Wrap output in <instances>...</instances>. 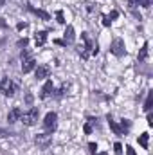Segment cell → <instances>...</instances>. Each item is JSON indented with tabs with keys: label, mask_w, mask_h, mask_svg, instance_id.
<instances>
[{
	"label": "cell",
	"mask_w": 153,
	"mask_h": 155,
	"mask_svg": "<svg viewBox=\"0 0 153 155\" xmlns=\"http://www.w3.org/2000/svg\"><path fill=\"white\" fill-rule=\"evenodd\" d=\"M38 108H31L29 112H25V114H22V117H20V121L25 124V126H33V124H36L38 123Z\"/></svg>",
	"instance_id": "1"
},
{
	"label": "cell",
	"mask_w": 153,
	"mask_h": 155,
	"mask_svg": "<svg viewBox=\"0 0 153 155\" xmlns=\"http://www.w3.org/2000/svg\"><path fill=\"white\" fill-rule=\"evenodd\" d=\"M0 92H2L4 96L11 97V96H15V92H16V85H15L9 78H4V79L0 81Z\"/></svg>",
	"instance_id": "2"
},
{
	"label": "cell",
	"mask_w": 153,
	"mask_h": 155,
	"mask_svg": "<svg viewBox=\"0 0 153 155\" xmlns=\"http://www.w3.org/2000/svg\"><path fill=\"white\" fill-rule=\"evenodd\" d=\"M56 119H58L56 112H49V114L45 116V119H43V126H45L47 134H52V132H54V128H56Z\"/></svg>",
	"instance_id": "3"
},
{
	"label": "cell",
	"mask_w": 153,
	"mask_h": 155,
	"mask_svg": "<svg viewBox=\"0 0 153 155\" xmlns=\"http://www.w3.org/2000/svg\"><path fill=\"white\" fill-rule=\"evenodd\" d=\"M110 51H112V54L115 56H122L124 52H126V49H124V41L121 38H115L112 41V45H110Z\"/></svg>",
	"instance_id": "4"
},
{
	"label": "cell",
	"mask_w": 153,
	"mask_h": 155,
	"mask_svg": "<svg viewBox=\"0 0 153 155\" xmlns=\"http://www.w3.org/2000/svg\"><path fill=\"white\" fill-rule=\"evenodd\" d=\"M52 90H54V85H52V81L49 79V81H45V85H43V88H41V94H40V97L41 99H47L50 94H52Z\"/></svg>",
	"instance_id": "5"
},
{
	"label": "cell",
	"mask_w": 153,
	"mask_h": 155,
	"mask_svg": "<svg viewBox=\"0 0 153 155\" xmlns=\"http://www.w3.org/2000/svg\"><path fill=\"white\" fill-rule=\"evenodd\" d=\"M50 139H52V135H50V134H40V135L34 137V143L40 144V146H47V144L50 143Z\"/></svg>",
	"instance_id": "6"
},
{
	"label": "cell",
	"mask_w": 153,
	"mask_h": 155,
	"mask_svg": "<svg viewBox=\"0 0 153 155\" xmlns=\"http://www.w3.org/2000/svg\"><path fill=\"white\" fill-rule=\"evenodd\" d=\"M34 67H36L34 58H27V60H24V63H22V72H24V74H27V72H31Z\"/></svg>",
	"instance_id": "7"
},
{
	"label": "cell",
	"mask_w": 153,
	"mask_h": 155,
	"mask_svg": "<svg viewBox=\"0 0 153 155\" xmlns=\"http://www.w3.org/2000/svg\"><path fill=\"white\" fill-rule=\"evenodd\" d=\"M34 74H36V79H45V78L50 74V67L49 65H40Z\"/></svg>",
	"instance_id": "8"
},
{
	"label": "cell",
	"mask_w": 153,
	"mask_h": 155,
	"mask_svg": "<svg viewBox=\"0 0 153 155\" xmlns=\"http://www.w3.org/2000/svg\"><path fill=\"white\" fill-rule=\"evenodd\" d=\"M20 117H22V110H20L18 107H15V108L7 114V121H9V124H13V123H16Z\"/></svg>",
	"instance_id": "9"
},
{
	"label": "cell",
	"mask_w": 153,
	"mask_h": 155,
	"mask_svg": "<svg viewBox=\"0 0 153 155\" xmlns=\"http://www.w3.org/2000/svg\"><path fill=\"white\" fill-rule=\"evenodd\" d=\"M27 9H29L31 13H34L36 16H40L41 20H50V15L45 13V11H41V9H36V7H33V5H27Z\"/></svg>",
	"instance_id": "10"
},
{
	"label": "cell",
	"mask_w": 153,
	"mask_h": 155,
	"mask_svg": "<svg viewBox=\"0 0 153 155\" xmlns=\"http://www.w3.org/2000/svg\"><path fill=\"white\" fill-rule=\"evenodd\" d=\"M63 36H65V40H63L65 43H72L74 38H76V35H74V27H72V25H67V29H65V35H63Z\"/></svg>",
	"instance_id": "11"
},
{
	"label": "cell",
	"mask_w": 153,
	"mask_h": 155,
	"mask_svg": "<svg viewBox=\"0 0 153 155\" xmlns=\"http://www.w3.org/2000/svg\"><path fill=\"white\" fill-rule=\"evenodd\" d=\"M45 41H47V33H45V31H40V33L34 35V43H36L38 47L45 45Z\"/></svg>",
	"instance_id": "12"
},
{
	"label": "cell",
	"mask_w": 153,
	"mask_h": 155,
	"mask_svg": "<svg viewBox=\"0 0 153 155\" xmlns=\"http://www.w3.org/2000/svg\"><path fill=\"white\" fill-rule=\"evenodd\" d=\"M148 47H150V43L146 41V43L142 45V49H141V52H139V61H144V60L148 58Z\"/></svg>",
	"instance_id": "13"
},
{
	"label": "cell",
	"mask_w": 153,
	"mask_h": 155,
	"mask_svg": "<svg viewBox=\"0 0 153 155\" xmlns=\"http://www.w3.org/2000/svg\"><path fill=\"white\" fill-rule=\"evenodd\" d=\"M148 139H150V134H148V132L141 134V135H139V144H141L142 148H148Z\"/></svg>",
	"instance_id": "14"
},
{
	"label": "cell",
	"mask_w": 153,
	"mask_h": 155,
	"mask_svg": "<svg viewBox=\"0 0 153 155\" xmlns=\"http://www.w3.org/2000/svg\"><path fill=\"white\" fill-rule=\"evenodd\" d=\"M151 103H153V92H148V97H146V103H144V110L146 112L151 110Z\"/></svg>",
	"instance_id": "15"
},
{
	"label": "cell",
	"mask_w": 153,
	"mask_h": 155,
	"mask_svg": "<svg viewBox=\"0 0 153 155\" xmlns=\"http://www.w3.org/2000/svg\"><path fill=\"white\" fill-rule=\"evenodd\" d=\"M108 124H110V128L114 130L115 135H121V134H122V132H121V128H119V126L115 124V121H112V117H110V116H108Z\"/></svg>",
	"instance_id": "16"
},
{
	"label": "cell",
	"mask_w": 153,
	"mask_h": 155,
	"mask_svg": "<svg viewBox=\"0 0 153 155\" xmlns=\"http://www.w3.org/2000/svg\"><path fill=\"white\" fill-rule=\"evenodd\" d=\"M130 126H132V124H130V121H128V119H122V123H121V126H119V128H121V132H128V130H130Z\"/></svg>",
	"instance_id": "17"
},
{
	"label": "cell",
	"mask_w": 153,
	"mask_h": 155,
	"mask_svg": "<svg viewBox=\"0 0 153 155\" xmlns=\"http://www.w3.org/2000/svg\"><path fill=\"white\" fill-rule=\"evenodd\" d=\"M126 4H128L130 9H135V7L139 5V0H126Z\"/></svg>",
	"instance_id": "18"
},
{
	"label": "cell",
	"mask_w": 153,
	"mask_h": 155,
	"mask_svg": "<svg viewBox=\"0 0 153 155\" xmlns=\"http://www.w3.org/2000/svg\"><path fill=\"white\" fill-rule=\"evenodd\" d=\"M153 4V0H139V5H142V7H150Z\"/></svg>",
	"instance_id": "19"
},
{
	"label": "cell",
	"mask_w": 153,
	"mask_h": 155,
	"mask_svg": "<svg viewBox=\"0 0 153 155\" xmlns=\"http://www.w3.org/2000/svg\"><path fill=\"white\" fill-rule=\"evenodd\" d=\"M114 148H115V153H117V155H121V153H122V144H121V143H115V144H114Z\"/></svg>",
	"instance_id": "20"
},
{
	"label": "cell",
	"mask_w": 153,
	"mask_h": 155,
	"mask_svg": "<svg viewBox=\"0 0 153 155\" xmlns=\"http://www.w3.org/2000/svg\"><path fill=\"white\" fill-rule=\"evenodd\" d=\"M56 18H58V22H60V24H65V18H63V11H58V13H56Z\"/></svg>",
	"instance_id": "21"
},
{
	"label": "cell",
	"mask_w": 153,
	"mask_h": 155,
	"mask_svg": "<svg viewBox=\"0 0 153 155\" xmlns=\"http://www.w3.org/2000/svg\"><path fill=\"white\" fill-rule=\"evenodd\" d=\"M88 148H90L92 155H96V153H97V144H96V143H90V144H88Z\"/></svg>",
	"instance_id": "22"
},
{
	"label": "cell",
	"mask_w": 153,
	"mask_h": 155,
	"mask_svg": "<svg viewBox=\"0 0 153 155\" xmlns=\"http://www.w3.org/2000/svg\"><path fill=\"white\" fill-rule=\"evenodd\" d=\"M110 24H112V20H110V18H108V16L105 15V16H103V25H106V27H108Z\"/></svg>",
	"instance_id": "23"
},
{
	"label": "cell",
	"mask_w": 153,
	"mask_h": 155,
	"mask_svg": "<svg viewBox=\"0 0 153 155\" xmlns=\"http://www.w3.org/2000/svg\"><path fill=\"white\" fill-rule=\"evenodd\" d=\"M67 88H69V85H63V87H61V88H60V90H58V97H60V96H63V94H65V90H67Z\"/></svg>",
	"instance_id": "24"
},
{
	"label": "cell",
	"mask_w": 153,
	"mask_h": 155,
	"mask_svg": "<svg viewBox=\"0 0 153 155\" xmlns=\"http://www.w3.org/2000/svg\"><path fill=\"white\" fill-rule=\"evenodd\" d=\"M27 58H31V52L29 51H22V60H27Z\"/></svg>",
	"instance_id": "25"
},
{
	"label": "cell",
	"mask_w": 153,
	"mask_h": 155,
	"mask_svg": "<svg viewBox=\"0 0 153 155\" xmlns=\"http://www.w3.org/2000/svg\"><path fill=\"white\" fill-rule=\"evenodd\" d=\"M126 155H137V153H135V150L132 146H126Z\"/></svg>",
	"instance_id": "26"
},
{
	"label": "cell",
	"mask_w": 153,
	"mask_h": 155,
	"mask_svg": "<svg viewBox=\"0 0 153 155\" xmlns=\"http://www.w3.org/2000/svg\"><path fill=\"white\" fill-rule=\"evenodd\" d=\"M25 27H27V24H25V22H24V24L20 22V24L16 25V29H18V31H22V29H25Z\"/></svg>",
	"instance_id": "27"
},
{
	"label": "cell",
	"mask_w": 153,
	"mask_h": 155,
	"mask_svg": "<svg viewBox=\"0 0 153 155\" xmlns=\"http://www.w3.org/2000/svg\"><path fill=\"white\" fill-rule=\"evenodd\" d=\"M92 132V124L88 123V124H85V134H90Z\"/></svg>",
	"instance_id": "28"
},
{
	"label": "cell",
	"mask_w": 153,
	"mask_h": 155,
	"mask_svg": "<svg viewBox=\"0 0 153 155\" xmlns=\"http://www.w3.org/2000/svg\"><path fill=\"white\" fill-rule=\"evenodd\" d=\"M117 16H119V13H117V11H112V13H110V16H108V18H110V20H114V18H117Z\"/></svg>",
	"instance_id": "29"
},
{
	"label": "cell",
	"mask_w": 153,
	"mask_h": 155,
	"mask_svg": "<svg viewBox=\"0 0 153 155\" xmlns=\"http://www.w3.org/2000/svg\"><path fill=\"white\" fill-rule=\"evenodd\" d=\"M18 45H24V47H25V45H27V38L20 40V41H18Z\"/></svg>",
	"instance_id": "30"
},
{
	"label": "cell",
	"mask_w": 153,
	"mask_h": 155,
	"mask_svg": "<svg viewBox=\"0 0 153 155\" xmlns=\"http://www.w3.org/2000/svg\"><path fill=\"white\" fill-rule=\"evenodd\" d=\"M54 43H58V45H65V41H63V40H54Z\"/></svg>",
	"instance_id": "31"
},
{
	"label": "cell",
	"mask_w": 153,
	"mask_h": 155,
	"mask_svg": "<svg viewBox=\"0 0 153 155\" xmlns=\"http://www.w3.org/2000/svg\"><path fill=\"white\" fill-rule=\"evenodd\" d=\"M148 124H150V126H151V124H153V117L150 116V114H148Z\"/></svg>",
	"instance_id": "32"
},
{
	"label": "cell",
	"mask_w": 153,
	"mask_h": 155,
	"mask_svg": "<svg viewBox=\"0 0 153 155\" xmlns=\"http://www.w3.org/2000/svg\"><path fill=\"white\" fill-rule=\"evenodd\" d=\"M0 25H2V27H5V22H4V18H0Z\"/></svg>",
	"instance_id": "33"
},
{
	"label": "cell",
	"mask_w": 153,
	"mask_h": 155,
	"mask_svg": "<svg viewBox=\"0 0 153 155\" xmlns=\"http://www.w3.org/2000/svg\"><path fill=\"white\" fill-rule=\"evenodd\" d=\"M4 4H5V0H0V7H2V5H4Z\"/></svg>",
	"instance_id": "34"
},
{
	"label": "cell",
	"mask_w": 153,
	"mask_h": 155,
	"mask_svg": "<svg viewBox=\"0 0 153 155\" xmlns=\"http://www.w3.org/2000/svg\"><path fill=\"white\" fill-rule=\"evenodd\" d=\"M99 155H106V153H99Z\"/></svg>",
	"instance_id": "35"
}]
</instances>
